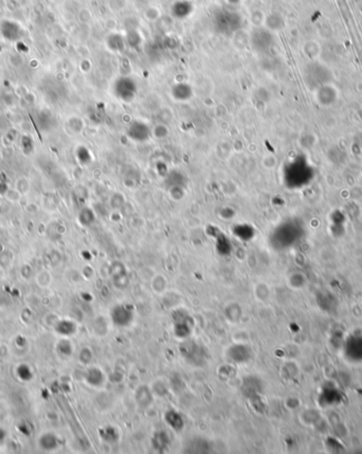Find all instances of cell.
Wrapping results in <instances>:
<instances>
[{
    "mask_svg": "<svg viewBox=\"0 0 362 454\" xmlns=\"http://www.w3.org/2000/svg\"><path fill=\"white\" fill-rule=\"evenodd\" d=\"M317 97L320 104H323V105H330V104H333L337 99L336 89L331 87L330 85L325 84L318 88Z\"/></svg>",
    "mask_w": 362,
    "mask_h": 454,
    "instance_id": "6da1fadb",
    "label": "cell"
},
{
    "mask_svg": "<svg viewBox=\"0 0 362 454\" xmlns=\"http://www.w3.org/2000/svg\"><path fill=\"white\" fill-rule=\"evenodd\" d=\"M21 197H22V195L18 192L15 188L9 189V191H7V193H5V198L12 202L18 201Z\"/></svg>",
    "mask_w": 362,
    "mask_h": 454,
    "instance_id": "52a82bcc",
    "label": "cell"
},
{
    "mask_svg": "<svg viewBox=\"0 0 362 454\" xmlns=\"http://www.w3.org/2000/svg\"><path fill=\"white\" fill-rule=\"evenodd\" d=\"M152 284H157V286H152L154 287V290L157 292H161L165 289V286H167V282H165V279L162 277V275H157V277L152 281Z\"/></svg>",
    "mask_w": 362,
    "mask_h": 454,
    "instance_id": "8992f818",
    "label": "cell"
},
{
    "mask_svg": "<svg viewBox=\"0 0 362 454\" xmlns=\"http://www.w3.org/2000/svg\"><path fill=\"white\" fill-rule=\"evenodd\" d=\"M91 357H93V355H91V352L89 351L88 347H84L81 353H79V361L84 364H88L91 360Z\"/></svg>",
    "mask_w": 362,
    "mask_h": 454,
    "instance_id": "ba28073f",
    "label": "cell"
},
{
    "mask_svg": "<svg viewBox=\"0 0 362 454\" xmlns=\"http://www.w3.org/2000/svg\"><path fill=\"white\" fill-rule=\"evenodd\" d=\"M39 446L40 448L45 450H52L57 447V439H55V436L53 434L50 433H45L42 434V436L39 438Z\"/></svg>",
    "mask_w": 362,
    "mask_h": 454,
    "instance_id": "3957f363",
    "label": "cell"
},
{
    "mask_svg": "<svg viewBox=\"0 0 362 454\" xmlns=\"http://www.w3.org/2000/svg\"><path fill=\"white\" fill-rule=\"evenodd\" d=\"M31 181H30L27 177H19L18 179L15 181V189L19 192L22 196L29 194V192L31 191Z\"/></svg>",
    "mask_w": 362,
    "mask_h": 454,
    "instance_id": "277c9868",
    "label": "cell"
},
{
    "mask_svg": "<svg viewBox=\"0 0 362 454\" xmlns=\"http://www.w3.org/2000/svg\"><path fill=\"white\" fill-rule=\"evenodd\" d=\"M35 282L40 288H48L52 283V274L46 269H42L35 275Z\"/></svg>",
    "mask_w": 362,
    "mask_h": 454,
    "instance_id": "7a4b0ae2",
    "label": "cell"
},
{
    "mask_svg": "<svg viewBox=\"0 0 362 454\" xmlns=\"http://www.w3.org/2000/svg\"><path fill=\"white\" fill-rule=\"evenodd\" d=\"M152 395L150 393V390L143 386V388H140L137 392L136 395V399L138 401V404L142 407H146L150 404V401H152Z\"/></svg>",
    "mask_w": 362,
    "mask_h": 454,
    "instance_id": "5b68a950",
    "label": "cell"
}]
</instances>
